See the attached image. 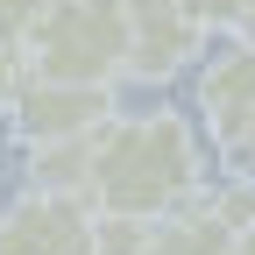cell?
<instances>
[{
  "instance_id": "4",
  "label": "cell",
  "mask_w": 255,
  "mask_h": 255,
  "mask_svg": "<svg viewBox=\"0 0 255 255\" xmlns=\"http://www.w3.org/2000/svg\"><path fill=\"white\" fill-rule=\"evenodd\" d=\"M114 85H71V78H36L28 71V85L14 92V135L36 149V142H78V135H100V128L114 121Z\"/></svg>"
},
{
  "instance_id": "13",
  "label": "cell",
  "mask_w": 255,
  "mask_h": 255,
  "mask_svg": "<svg viewBox=\"0 0 255 255\" xmlns=\"http://www.w3.org/2000/svg\"><path fill=\"white\" fill-rule=\"evenodd\" d=\"M234 255H255V227H248V234H241V241H234Z\"/></svg>"
},
{
  "instance_id": "2",
  "label": "cell",
  "mask_w": 255,
  "mask_h": 255,
  "mask_svg": "<svg viewBox=\"0 0 255 255\" xmlns=\"http://www.w3.org/2000/svg\"><path fill=\"white\" fill-rule=\"evenodd\" d=\"M128 0H57L28 28V64L36 78H71V85H121L128 78Z\"/></svg>"
},
{
  "instance_id": "7",
  "label": "cell",
  "mask_w": 255,
  "mask_h": 255,
  "mask_svg": "<svg viewBox=\"0 0 255 255\" xmlns=\"http://www.w3.org/2000/svg\"><path fill=\"white\" fill-rule=\"evenodd\" d=\"M92 149H100V135H78V142H36V149H28V184L85 191V199H92Z\"/></svg>"
},
{
  "instance_id": "3",
  "label": "cell",
  "mask_w": 255,
  "mask_h": 255,
  "mask_svg": "<svg viewBox=\"0 0 255 255\" xmlns=\"http://www.w3.org/2000/svg\"><path fill=\"white\" fill-rule=\"evenodd\" d=\"M100 206L85 191L28 184L14 206H0V255H92Z\"/></svg>"
},
{
  "instance_id": "9",
  "label": "cell",
  "mask_w": 255,
  "mask_h": 255,
  "mask_svg": "<svg viewBox=\"0 0 255 255\" xmlns=\"http://www.w3.org/2000/svg\"><path fill=\"white\" fill-rule=\"evenodd\" d=\"M28 71H36V64H28V43H21V36H7V28H0V114L14 107V92L28 85Z\"/></svg>"
},
{
  "instance_id": "5",
  "label": "cell",
  "mask_w": 255,
  "mask_h": 255,
  "mask_svg": "<svg viewBox=\"0 0 255 255\" xmlns=\"http://www.w3.org/2000/svg\"><path fill=\"white\" fill-rule=\"evenodd\" d=\"M128 28H135L128 78H149V85H163V78L184 71V64H199L206 57V36H213L184 0H128Z\"/></svg>"
},
{
  "instance_id": "10",
  "label": "cell",
  "mask_w": 255,
  "mask_h": 255,
  "mask_svg": "<svg viewBox=\"0 0 255 255\" xmlns=\"http://www.w3.org/2000/svg\"><path fill=\"white\" fill-rule=\"evenodd\" d=\"M191 14H199L206 28H220V36H234V28H255V0H184Z\"/></svg>"
},
{
  "instance_id": "12",
  "label": "cell",
  "mask_w": 255,
  "mask_h": 255,
  "mask_svg": "<svg viewBox=\"0 0 255 255\" xmlns=\"http://www.w3.org/2000/svg\"><path fill=\"white\" fill-rule=\"evenodd\" d=\"M227 156H234V170H248V177H255V121H248V135H241Z\"/></svg>"
},
{
  "instance_id": "11",
  "label": "cell",
  "mask_w": 255,
  "mask_h": 255,
  "mask_svg": "<svg viewBox=\"0 0 255 255\" xmlns=\"http://www.w3.org/2000/svg\"><path fill=\"white\" fill-rule=\"evenodd\" d=\"M50 7H57V0H0V28L28 43V28H36V21H43Z\"/></svg>"
},
{
  "instance_id": "6",
  "label": "cell",
  "mask_w": 255,
  "mask_h": 255,
  "mask_svg": "<svg viewBox=\"0 0 255 255\" xmlns=\"http://www.w3.org/2000/svg\"><path fill=\"white\" fill-rule=\"evenodd\" d=\"M199 114L220 149H234L255 121V28H234L206 64H199Z\"/></svg>"
},
{
  "instance_id": "1",
  "label": "cell",
  "mask_w": 255,
  "mask_h": 255,
  "mask_svg": "<svg viewBox=\"0 0 255 255\" xmlns=\"http://www.w3.org/2000/svg\"><path fill=\"white\" fill-rule=\"evenodd\" d=\"M206 191V149L199 128L170 107H142V114H114L92 149V206L100 213H135V220H163L191 206Z\"/></svg>"
},
{
  "instance_id": "8",
  "label": "cell",
  "mask_w": 255,
  "mask_h": 255,
  "mask_svg": "<svg viewBox=\"0 0 255 255\" xmlns=\"http://www.w3.org/2000/svg\"><path fill=\"white\" fill-rule=\"evenodd\" d=\"M149 227H156V220H135V213H100L92 255H142V248H149Z\"/></svg>"
}]
</instances>
